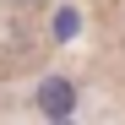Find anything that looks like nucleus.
Wrapping results in <instances>:
<instances>
[{
	"label": "nucleus",
	"instance_id": "f257e3e1",
	"mask_svg": "<svg viewBox=\"0 0 125 125\" xmlns=\"http://www.w3.org/2000/svg\"><path fill=\"white\" fill-rule=\"evenodd\" d=\"M33 103H38V114H49V120L76 114V82H71V76H44Z\"/></svg>",
	"mask_w": 125,
	"mask_h": 125
}]
</instances>
